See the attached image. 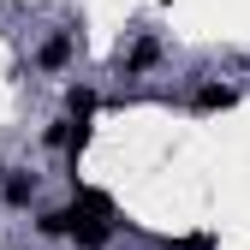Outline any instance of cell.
I'll list each match as a JSON object with an SVG mask.
<instances>
[{"label":"cell","mask_w":250,"mask_h":250,"mask_svg":"<svg viewBox=\"0 0 250 250\" xmlns=\"http://www.w3.org/2000/svg\"><path fill=\"white\" fill-rule=\"evenodd\" d=\"M72 131H78V119L60 113L54 125H42V149H60V155H66V149H72Z\"/></svg>","instance_id":"obj_8"},{"label":"cell","mask_w":250,"mask_h":250,"mask_svg":"<svg viewBox=\"0 0 250 250\" xmlns=\"http://www.w3.org/2000/svg\"><path fill=\"white\" fill-rule=\"evenodd\" d=\"M36 191H42V179H36V173H6V185H0V203H6V208H30V203H36Z\"/></svg>","instance_id":"obj_5"},{"label":"cell","mask_w":250,"mask_h":250,"mask_svg":"<svg viewBox=\"0 0 250 250\" xmlns=\"http://www.w3.org/2000/svg\"><path fill=\"white\" fill-rule=\"evenodd\" d=\"M78 60V30H54V36H42V48H36V66L42 72H66Z\"/></svg>","instance_id":"obj_1"},{"label":"cell","mask_w":250,"mask_h":250,"mask_svg":"<svg viewBox=\"0 0 250 250\" xmlns=\"http://www.w3.org/2000/svg\"><path fill=\"white\" fill-rule=\"evenodd\" d=\"M155 66H161V42H155V36H137L131 54H125V72L143 78V72H155Z\"/></svg>","instance_id":"obj_6"},{"label":"cell","mask_w":250,"mask_h":250,"mask_svg":"<svg viewBox=\"0 0 250 250\" xmlns=\"http://www.w3.org/2000/svg\"><path fill=\"white\" fill-rule=\"evenodd\" d=\"M113 232H119V221H102V214H83V208H78V232H72V244H78V250H107Z\"/></svg>","instance_id":"obj_3"},{"label":"cell","mask_w":250,"mask_h":250,"mask_svg":"<svg viewBox=\"0 0 250 250\" xmlns=\"http://www.w3.org/2000/svg\"><path fill=\"white\" fill-rule=\"evenodd\" d=\"M161 250H214V232H191V238H167Z\"/></svg>","instance_id":"obj_9"},{"label":"cell","mask_w":250,"mask_h":250,"mask_svg":"<svg viewBox=\"0 0 250 250\" xmlns=\"http://www.w3.org/2000/svg\"><path fill=\"white\" fill-rule=\"evenodd\" d=\"M96 107H102V96L89 83H66V119H96Z\"/></svg>","instance_id":"obj_7"},{"label":"cell","mask_w":250,"mask_h":250,"mask_svg":"<svg viewBox=\"0 0 250 250\" xmlns=\"http://www.w3.org/2000/svg\"><path fill=\"white\" fill-rule=\"evenodd\" d=\"M72 232H78V208H72V203L36 214V238H72Z\"/></svg>","instance_id":"obj_4"},{"label":"cell","mask_w":250,"mask_h":250,"mask_svg":"<svg viewBox=\"0 0 250 250\" xmlns=\"http://www.w3.org/2000/svg\"><path fill=\"white\" fill-rule=\"evenodd\" d=\"M227 107H238V89H232V83L203 78V83L191 89V113H227Z\"/></svg>","instance_id":"obj_2"},{"label":"cell","mask_w":250,"mask_h":250,"mask_svg":"<svg viewBox=\"0 0 250 250\" xmlns=\"http://www.w3.org/2000/svg\"><path fill=\"white\" fill-rule=\"evenodd\" d=\"M0 185H6V161H0Z\"/></svg>","instance_id":"obj_10"}]
</instances>
